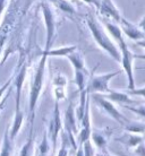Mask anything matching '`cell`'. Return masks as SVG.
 I'll return each mask as SVG.
<instances>
[{
	"mask_svg": "<svg viewBox=\"0 0 145 156\" xmlns=\"http://www.w3.org/2000/svg\"><path fill=\"white\" fill-rule=\"evenodd\" d=\"M20 0H14L10 4V7L8 8L7 12L5 15V18L2 20V24L0 26V52L4 49V45L6 41H7L9 33L12 31L14 23H15L16 16L18 14V9H20Z\"/></svg>",
	"mask_w": 145,
	"mask_h": 156,
	"instance_id": "cell-4",
	"label": "cell"
},
{
	"mask_svg": "<svg viewBox=\"0 0 145 156\" xmlns=\"http://www.w3.org/2000/svg\"><path fill=\"white\" fill-rule=\"evenodd\" d=\"M86 24L90 28L91 34L95 42L98 43L99 47H101L106 52H108L116 61L120 62V51L118 50L114 43L107 35V33L101 26V24L99 23V20L93 15H89L86 17Z\"/></svg>",
	"mask_w": 145,
	"mask_h": 156,
	"instance_id": "cell-1",
	"label": "cell"
},
{
	"mask_svg": "<svg viewBox=\"0 0 145 156\" xmlns=\"http://www.w3.org/2000/svg\"><path fill=\"white\" fill-rule=\"evenodd\" d=\"M93 98H94V101L96 102V103L100 104V106L106 111L107 113H109V115H111V117L114 118L116 121H118L119 123H121V125H124L126 127V126L130 122L129 120H127V119H126V118L124 117V115H122V114L120 113V112H119V111H118L114 105H112V103H111V102L108 101V100H106L103 95L93 94Z\"/></svg>",
	"mask_w": 145,
	"mask_h": 156,
	"instance_id": "cell-7",
	"label": "cell"
},
{
	"mask_svg": "<svg viewBox=\"0 0 145 156\" xmlns=\"http://www.w3.org/2000/svg\"><path fill=\"white\" fill-rule=\"evenodd\" d=\"M87 76H89L87 70H75V83L78 87L79 92L86 90Z\"/></svg>",
	"mask_w": 145,
	"mask_h": 156,
	"instance_id": "cell-14",
	"label": "cell"
},
{
	"mask_svg": "<svg viewBox=\"0 0 145 156\" xmlns=\"http://www.w3.org/2000/svg\"><path fill=\"white\" fill-rule=\"evenodd\" d=\"M6 4H7V0H0V16H1V14L4 12Z\"/></svg>",
	"mask_w": 145,
	"mask_h": 156,
	"instance_id": "cell-27",
	"label": "cell"
},
{
	"mask_svg": "<svg viewBox=\"0 0 145 156\" xmlns=\"http://www.w3.org/2000/svg\"><path fill=\"white\" fill-rule=\"evenodd\" d=\"M41 10L43 15L44 22H45V28H47V41H45V49L44 52H47L51 49L56 33V20L53 12L48 4H41Z\"/></svg>",
	"mask_w": 145,
	"mask_h": 156,
	"instance_id": "cell-6",
	"label": "cell"
},
{
	"mask_svg": "<svg viewBox=\"0 0 145 156\" xmlns=\"http://www.w3.org/2000/svg\"><path fill=\"white\" fill-rule=\"evenodd\" d=\"M12 139L9 138V133L8 130H6L4 136V144H2V148H1V153L0 156H10L13 151V145H12Z\"/></svg>",
	"mask_w": 145,
	"mask_h": 156,
	"instance_id": "cell-17",
	"label": "cell"
},
{
	"mask_svg": "<svg viewBox=\"0 0 145 156\" xmlns=\"http://www.w3.org/2000/svg\"><path fill=\"white\" fill-rule=\"evenodd\" d=\"M120 24V31L122 32V34L127 35L132 40H143L144 39V30H141L137 25L130 23L127 20H125L121 16V18L119 20Z\"/></svg>",
	"mask_w": 145,
	"mask_h": 156,
	"instance_id": "cell-8",
	"label": "cell"
},
{
	"mask_svg": "<svg viewBox=\"0 0 145 156\" xmlns=\"http://www.w3.org/2000/svg\"><path fill=\"white\" fill-rule=\"evenodd\" d=\"M92 138H93V141L98 145L100 148H103V147L107 145L106 137L103 136V133H99V131H95V133H92Z\"/></svg>",
	"mask_w": 145,
	"mask_h": 156,
	"instance_id": "cell-18",
	"label": "cell"
},
{
	"mask_svg": "<svg viewBox=\"0 0 145 156\" xmlns=\"http://www.w3.org/2000/svg\"><path fill=\"white\" fill-rule=\"evenodd\" d=\"M68 141H69V138L67 136V133L63 135V146L59 151L58 156H67L68 155V151H67V145H68Z\"/></svg>",
	"mask_w": 145,
	"mask_h": 156,
	"instance_id": "cell-19",
	"label": "cell"
},
{
	"mask_svg": "<svg viewBox=\"0 0 145 156\" xmlns=\"http://www.w3.org/2000/svg\"><path fill=\"white\" fill-rule=\"evenodd\" d=\"M76 49H77L76 45H69V47L59 48V49H57V50H49V51H47V52H44L43 51L42 53H44L47 57H50V55H61V57H63V55H69L71 52L75 51Z\"/></svg>",
	"mask_w": 145,
	"mask_h": 156,
	"instance_id": "cell-15",
	"label": "cell"
},
{
	"mask_svg": "<svg viewBox=\"0 0 145 156\" xmlns=\"http://www.w3.org/2000/svg\"><path fill=\"white\" fill-rule=\"evenodd\" d=\"M84 147H83V155L84 156H93L94 155V152H93V147L91 145V140L84 141Z\"/></svg>",
	"mask_w": 145,
	"mask_h": 156,
	"instance_id": "cell-20",
	"label": "cell"
},
{
	"mask_svg": "<svg viewBox=\"0 0 145 156\" xmlns=\"http://www.w3.org/2000/svg\"><path fill=\"white\" fill-rule=\"evenodd\" d=\"M25 74H26V67L24 66L20 71L18 73L17 77H16V88H17V94H16V101H15V119H14V123H13V128L10 131V139L14 140L16 135L18 133L22 123H23V113L20 111V93H22V86H23L24 79H25Z\"/></svg>",
	"mask_w": 145,
	"mask_h": 156,
	"instance_id": "cell-3",
	"label": "cell"
},
{
	"mask_svg": "<svg viewBox=\"0 0 145 156\" xmlns=\"http://www.w3.org/2000/svg\"><path fill=\"white\" fill-rule=\"evenodd\" d=\"M130 93H132V94H138L140 96H142V98H143V96H144V88H143V87H141V90H135V88H134V90H130Z\"/></svg>",
	"mask_w": 145,
	"mask_h": 156,
	"instance_id": "cell-24",
	"label": "cell"
},
{
	"mask_svg": "<svg viewBox=\"0 0 145 156\" xmlns=\"http://www.w3.org/2000/svg\"><path fill=\"white\" fill-rule=\"evenodd\" d=\"M55 86L56 87H65L66 86V77L58 73L55 77Z\"/></svg>",
	"mask_w": 145,
	"mask_h": 156,
	"instance_id": "cell-21",
	"label": "cell"
},
{
	"mask_svg": "<svg viewBox=\"0 0 145 156\" xmlns=\"http://www.w3.org/2000/svg\"><path fill=\"white\" fill-rule=\"evenodd\" d=\"M99 12L101 15L106 16V17H110L118 23L121 18V14L119 12V9L116 7V5L112 0H100Z\"/></svg>",
	"mask_w": 145,
	"mask_h": 156,
	"instance_id": "cell-10",
	"label": "cell"
},
{
	"mask_svg": "<svg viewBox=\"0 0 145 156\" xmlns=\"http://www.w3.org/2000/svg\"><path fill=\"white\" fill-rule=\"evenodd\" d=\"M68 60L73 63L75 70H86L85 68V63H84V59H83V55L79 53L78 51H73L69 55H66Z\"/></svg>",
	"mask_w": 145,
	"mask_h": 156,
	"instance_id": "cell-12",
	"label": "cell"
},
{
	"mask_svg": "<svg viewBox=\"0 0 145 156\" xmlns=\"http://www.w3.org/2000/svg\"><path fill=\"white\" fill-rule=\"evenodd\" d=\"M84 1H85V2H87V4L94 5L98 9H99V7H100V0H84Z\"/></svg>",
	"mask_w": 145,
	"mask_h": 156,
	"instance_id": "cell-25",
	"label": "cell"
},
{
	"mask_svg": "<svg viewBox=\"0 0 145 156\" xmlns=\"http://www.w3.org/2000/svg\"><path fill=\"white\" fill-rule=\"evenodd\" d=\"M73 2H78V0H71Z\"/></svg>",
	"mask_w": 145,
	"mask_h": 156,
	"instance_id": "cell-29",
	"label": "cell"
},
{
	"mask_svg": "<svg viewBox=\"0 0 145 156\" xmlns=\"http://www.w3.org/2000/svg\"><path fill=\"white\" fill-rule=\"evenodd\" d=\"M12 90H13V87L10 88V90H9V93L7 94V96H5V98L2 100V101H1V103H0V112H1V110L4 109V105H5V103H6V100H7V98L9 96V95H10V93H12Z\"/></svg>",
	"mask_w": 145,
	"mask_h": 156,
	"instance_id": "cell-26",
	"label": "cell"
},
{
	"mask_svg": "<svg viewBox=\"0 0 145 156\" xmlns=\"http://www.w3.org/2000/svg\"><path fill=\"white\" fill-rule=\"evenodd\" d=\"M109 100H112V101H116L118 103H127V104H132V103H137L136 100H132L129 98V95H127L125 93H119V92H116V90H110L108 95H107Z\"/></svg>",
	"mask_w": 145,
	"mask_h": 156,
	"instance_id": "cell-13",
	"label": "cell"
},
{
	"mask_svg": "<svg viewBox=\"0 0 145 156\" xmlns=\"http://www.w3.org/2000/svg\"><path fill=\"white\" fill-rule=\"evenodd\" d=\"M95 156H111V155L107 154V153H102V154H98V155H95Z\"/></svg>",
	"mask_w": 145,
	"mask_h": 156,
	"instance_id": "cell-28",
	"label": "cell"
},
{
	"mask_svg": "<svg viewBox=\"0 0 145 156\" xmlns=\"http://www.w3.org/2000/svg\"><path fill=\"white\" fill-rule=\"evenodd\" d=\"M12 82H13V79L10 78L9 80H7V82L5 83V85L4 86H1V88H0V98H1V96L4 95V93H5V90H7V87L8 86H10V84H12Z\"/></svg>",
	"mask_w": 145,
	"mask_h": 156,
	"instance_id": "cell-23",
	"label": "cell"
},
{
	"mask_svg": "<svg viewBox=\"0 0 145 156\" xmlns=\"http://www.w3.org/2000/svg\"><path fill=\"white\" fill-rule=\"evenodd\" d=\"M36 156H45V155H42V154H39V155H36Z\"/></svg>",
	"mask_w": 145,
	"mask_h": 156,
	"instance_id": "cell-30",
	"label": "cell"
},
{
	"mask_svg": "<svg viewBox=\"0 0 145 156\" xmlns=\"http://www.w3.org/2000/svg\"><path fill=\"white\" fill-rule=\"evenodd\" d=\"M49 2L52 5H55L56 7H58L59 9H61L65 12H69V14H75V9L73 7V5L69 4L66 0H48Z\"/></svg>",
	"mask_w": 145,
	"mask_h": 156,
	"instance_id": "cell-16",
	"label": "cell"
},
{
	"mask_svg": "<svg viewBox=\"0 0 145 156\" xmlns=\"http://www.w3.org/2000/svg\"><path fill=\"white\" fill-rule=\"evenodd\" d=\"M31 146H32V136L28 138L27 143L23 146V148H22V151H20V156H28L30 155V149H31Z\"/></svg>",
	"mask_w": 145,
	"mask_h": 156,
	"instance_id": "cell-22",
	"label": "cell"
},
{
	"mask_svg": "<svg viewBox=\"0 0 145 156\" xmlns=\"http://www.w3.org/2000/svg\"><path fill=\"white\" fill-rule=\"evenodd\" d=\"M12 1H14V0H12Z\"/></svg>",
	"mask_w": 145,
	"mask_h": 156,
	"instance_id": "cell-31",
	"label": "cell"
},
{
	"mask_svg": "<svg viewBox=\"0 0 145 156\" xmlns=\"http://www.w3.org/2000/svg\"><path fill=\"white\" fill-rule=\"evenodd\" d=\"M121 73V70L118 71H112L109 74H103L99 75V76H93L90 79V82L86 84V90L87 93H109V82L111 80V78H114V76H117Z\"/></svg>",
	"mask_w": 145,
	"mask_h": 156,
	"instance_id": "cell-5",
	"label": "cell"
},
{
	"mask_svg": "<svg viewBox=\"0 0 145 156\" xmlns=\"http://www.w3.org/2000/svg\"><path fill=\"white\" fill-rule=\"evenodd\" d=\"M60 130H61V120H60L58 101H57L56 106H55V112H53V115H52V119H51L50 133H49L51 141H52V144H53V147H55V148H56V146H57V137H58V133Z\"/></svg>",
	"mask_w": 145,
	"mask_h": 156,
	"instance_id": "cell-11",
	"label": "cell"
},
{
	"mask_svg": "<svg viewBox=\"0 0 145 156\" xmlns=\"http://www.w3.org/2000/svg\"><path fill=\"white\" fill-rule=\"evenodd\" d=\"M48 57L42 53V57L40 59L38 67L35 68L31 84V92H30V114H31V125H33L34 120V110H35L36 102L39 100L40 93L43 85V77L45 71V63H47Z\"/></svg>",
	"mask_w": 145,
	"mask_h": 156,
	"instance_id": "cell-2",
	"label": "cell"
},
{
	"mask_svg": "<svg viewBox=\"0 0 145 156\" xmlns=\"http://www.w3.org/2000/svg\"><path fill=\"white\" fill-rule=\"evenodd\" d=\"M65 129H66L67 136L69 138L71 144L73 145L74 149H77V146L75 144L74 140V133H77V128H76V122H75V113L74 109H73V104H69L68 109L66 110V117H65Z\"/></svg>",
	"mask_w": 145,
	"mask_h": 156,
	"instance_id": "cell-9",
	"label": "cell"
}]
</instances>
